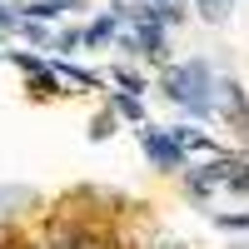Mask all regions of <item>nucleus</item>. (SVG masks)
Returning <instances> with one entry per match:
<instances>
[{"label": "nucleus", "instance_id": "1", "mask_svg": "<svg viewBox=\"0 0 249 249\" xmlns=\"http://www.w3.org/2000/svg\"><path fill=\"white\" fill-rule=\"evenodd\" d=\"M160 90L175 100L179 110L190 115H214V100H219V80L204 60H184V65H170L160 75Z\"/></svg>", "mask_w": 249, "mask_h": 249}, {"label": "nucleus", "instance_id": "2", "mask_svg": "<svg viewBox=\"0 0 249 249\" xmlns=\"http://www.w3.org/2000/svg\"><path fill=\"white\" fill-rule=\"evenodd\" d=\"M140 144H144V155H150V164L160 175H184V144L170 135V130H155V124H140Z\"/></svg>", "mask_w": 249, "mask_h": 249}, {"label": "nucleus", "instance_id": "3", "mask_svg": "<svg viewBox=\"0 0 249 249\" xmlns=\"http://www.w3.org/2000/svg\"><path fill=\"white\" fill-rule=\"evenodd\" d=\"M214 115H224L239 135H249V95L239 90V80H219V100H214Z\"/></svg>", "mask_w": 249, "mask_h": 249}, {"label": "nucleus", "instance_id": "4", "mask_svg": "<svg viewBox=\"0 0 249 249\" xmlns=\"http://www.w3.org/2000/svg\"><path fill=\"white\" fill-rule=\"evenodd\" d=\"M70 5H75V0H20L15 15L20 20H55L60 10H70Z\"/></svg>", "mask_w": 249, "mask_h": 249}, {"label": "nucleus", "instance_id": "5", "mask_svg": "<svg viewBox=\"0 0 249 249\" xmlns=\"http://www.w3.org/2000/svg\"><path fill=\"white\" fill-rule=\"evenodd\" d=\"M224 190H230V195H249V160H230V175H224Z\"/></svg>", "mask_w": 249, "mask_h": 249}, {"label": "nucleus", "instance_id": "6", "mask_svg": "<svg viewBox=\"0 0 249 249\" xmlns=\"http://www.w3.org/2000/svg\"><path fill=\"white\" fill-rule=\"evenodd\" d=\"M195 10L210 20V25H224V20H230V10H234V0H195Z\"/></svg>", "mask_w": 249, "mask_h": 249}, {"label": "nucleus", "instance_id": "7", "mask_svg": "<svg viewBox=\"0 0 249 249\" xmlns=\"http://www.w3.org/2000/svg\"><path fill=\"white\" fill-rule=\"evenodd\" d=\"M105 40H115V15H105V20H95V25L85 30V45H105Z\"/></svg>", "mask_w": 249, "mask_h": 249}, {"label": "nucleus", "instance_id": "8", "mask_svg": "<svg viewBox=\"0 0 249 249\" xmlns=\"http://www.w3.org/2000/svg\"><path fill=\"white\" fill-rule=\"evenodd\" d=\"M30 90H35V95H60V75L45 65L40 75H30Z\"/></svg>", "mask_w": 249, "mask_h": 249}, {"label": "nucleus", "instance_id": "9", "mask_svg": "<svg viewBox=\"0 0 249 249\" xmlns=\"http://www.w3.org/2000/svg\"><path fill=\"white\" fill-rule=\"evenodd\" d=\"M115 115H124V120L144 124V110H140V95H115Z\"/></svg>", "mask_w": 249, "mask_h": 249}, {"label": "nucleus", "instance_id": "10", "mask_svg": "<svg viewBox=\"0 0 249 249\" xmlns=\"http://www.w3.org/2000/svg\"><path fill=\"white\" fill-rule=\"evenodd\" d=\"M115 85H124L130 95H144V80H140L135 70H115Z\"/></svg>", "mask_w": 249, "mask_h": 249}, {"label": "nucleus", "instance_id": "11", "mask_svg": "<svg viewBox=\"0 0 249 249\" xmlns=\"http://www.w3.org/2000/svg\"><path fill=\"white\" fill-rule=\"evenodd\" d=\"M214 224H219V230H249V214H219Z\"/></svg>", "mask_w": 249, "mask_h": 249}, {"label": "nucleus", "instance_id": "12", "mask_svg": "<svg viewBox=\"0 0 249 249\" xmlns=\"http://www.w3.org/2000/svg\"><path fill=\"white\" fill-rule=\"evenodd\" d=\"M55 45H60V50H75V45H85V30H65V35L55 40Z\"/></svg>", "mask_w": 249, "mask_h": 249}, {"label": "nucleus", "instance_id": "13", "mask_svg": "<svg viewBox=\"0 0 249 249\" xmlns=\"http://www.w3.org/2000/svg\"><path fill=\"white\" fill-rule=\"evenodd\" d=\"M90 135H95V140H105V135H110V115H100V120L90 124Z\"/></svg>", "mask_w": 249, "mask_h": 249}]
</instances>
